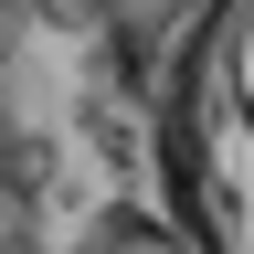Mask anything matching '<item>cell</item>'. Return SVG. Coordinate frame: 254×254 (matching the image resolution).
Wrapping results in <instances>:
<instances>
[{
    "label": "cell",
    "instance_id": "cell-1",
    "mask_svg": "<svg viewBox=\"0 0 254 254\" xmlns=\"http://www.w3.org/2000/svg\"><path fill=\"white\" fill-rule=\"evenodd\" d=\"M159 180L201 254H254V0H201L159 85Z\"/></svg>",
    "mask_w": 254,
    "mask_h": 254
},
{
    "label": "cell",
    "instance_id": "cell-3",
    "mask_svg": "<svg viewBox=\"0 0 254 254\" xmlns=\"http://www.w3.org/2000/svg\"><path fill=\"white\" fill-rule=\"evenodd\" d=\"M0 201H11V106H0Z\"/></svg>",
    "mask_w": 254,
    "mask_h": 254
},
{
    "label": "cell",
    "instance_id": "cell-5",
    "mask_svg": "<svg viewBox=\"0 0 254 254\" xmlns=\"http://www.w3.org/2000/svg\"><path fill=\"white\" fill-rule=\"evenodd\" d=\"M0 11H11V0H0Z\"/></svg>",
    "mask_w": 254,
    "mask_h": 254
},
{
    "label": "cell",
    "instance_id": "cell-4",
    "mask_svg": "<svg viewBox=\"0 0 254 254\" xmlns=\"http://www.w3.org/2000/svg\"><path fill=\"white\" fill-rule=\"evenodd\" d=\"M0 254H43V244H21V233H11V244H0Z\"/></svg>",
    "mask_w": 254,
    "mask_h": 254
},
{
    "label": "cell",
    "instance_id": "cell-2",
    "mask_svg": "<svg viewBox=\"0 0 254 254\" xmlns=\"http://www.w3.org/2000/svg\"><path fill=\"white\" fill-rule=\"evenodd\" d=\"M74 254H201L180 233V222H159V212H138V201H117V212H95L85 233H74Z\"/></svg>",
    "mask_w": 254,
    "mask_h": 254
}]
</instances>
